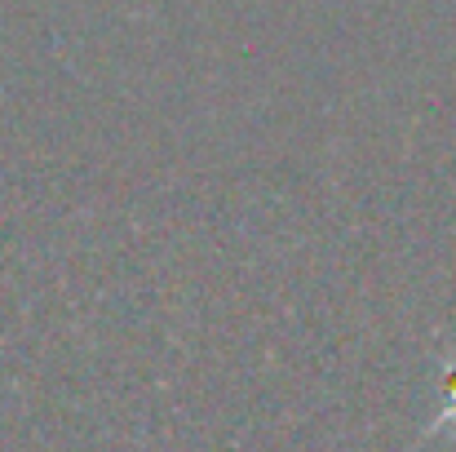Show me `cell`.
Wrapping results in <instances>:
<instances>
[{"label":"cell","instance_id":"cell-1","mask_svg":"<svg viewBox=\"0 0 456 452\" xmlns=\"http://www.w3.org/2000/svg\"><path fill=\"white\" fill-rule=\"evenodd\" d=\"M444 395H448V404H444V422L439 426H452L456 431V359L448 364V373H444Z\"/></svg>","mask_w":456,"mask_h":452}]
</instances>
